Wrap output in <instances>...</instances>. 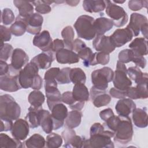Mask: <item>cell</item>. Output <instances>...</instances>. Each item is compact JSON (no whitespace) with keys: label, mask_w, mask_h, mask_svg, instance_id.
Segmentation results:
<instances>
[{"label":"cell","mask_w":148,"mask_h":148,"mask_svg":"<svg viewBox=\"0 0 148 148\" xmlns=\"http://www.w3.org/2000/svg\"><path fill=\"white\" fill-rule=\"evenodd\" d=\"M90 137L86 139L83 147L113 148L114 147L111 138L114 137V132L106 130L99 123H94L90 130Z\"/></svg>","instance_id":"obj_1"},{"label":"cell","mask_w":148,"mask_h":148,"mask_svg":"<svg viewBox=\"0 0 148 148\" xmlns=\"http://www.w3.org/2000/svg\"><path fill=\"white\" fill-rule=\"evenodd\" d=\"M21 114L20 105L9 94H4L0 97V117L3 119L16 120Z\"/></svg>","instance_id":"obj_2"},{"label":"cell","mask_w":148,"mask_h":148,"mask_svg":"<svg viewBox=\"0 0 148 148\" xmlns=\"http://www.w3.org/2000/svg\"><path fill=\"white\" fill-rule=\"evenodd\" d=\"M94 20L92 17L88 15H82L77 18L73 27L79 38L90 40L96 36Z\"/></svg>","instance_id":"obj_3"},{"label":"cell","mask_w":148,"mask_h":148,"mask_svg":"<svg viewBox=\"0 0 148 148\" xmlns=\"http://www.w3.org/2000/svg\"><path fill=\"white\" fill-rule=\"evenodd\" d=\"M133 127L129 116L121 117L114 132V141L123 145L129 143L133 136Z\"/></svg>","instance_id":"obj_4"},{"label":"cell","mask_w":148,"mask_h":148,"mask_svg":"<svg viewBox=\"0 0 148 148\" xmlns=\"http://www.w3.org/2000/svg\"><path fill=\"white\" fill-rule=\"evenodd\" d=\"M113 71L109 67L105 66L98 69L91 73V82L93 87L100 90L105 91L108 87V83L113 80Z\"/></svg>","instance_id":"obj_5"},{"label":"cell","mask_w":148,"mask_h":148,"mask_svg":"<svg viewBox=\"0 0 148 148\" xmlns=\"http://www.w3.org/2000/svg\"><path fill=\"white\" fill-rule=\"evenodd\" d=\"M106 13L117 27H123L128 21V16L121 6L114 4L112 1H105Z\"/></svg>","instance_id":"obj_6"},{"label":"cell","mask_w":148,"mask_h":148,"mask_svg":"<svg viewBox=\"0 0 148 148\" xmlns=\"http://www.w3.org/2000/svg\"><path fill=\"white\" fill-rule=\"evenodd\" d=\"M20 71L14 69L10 65L8 72L0 76L1 90L7 92H14L22 88L19 82Z\"/></svg>","instance_id":"obj_7"},{"label":"cell","mask_w":148,"mask_h":148,"mask_svg":"<svg viewBox=\"0 0 148 148\" xmlns=\"http://www.w3.org/2000/svg\"><path fill=\"white\" fill-rule=\"evenodd\" d=\"M112 81L114 87L121 90H126L131 86L132 83L127 76V68L125 64L117 61L116 69L114 72Z\"/></svg>","instance_id":"obj_8"},{"label":"cell","mask_w":148,"mask_h":148,"mask_svg":"<svg viewBox=\"0 0 148 148\" xmlns=\"http://www.w3.org/2000/svg\"><path fill=\"white\" fill-rule=\"evenodd\" d=\"M39 68L32 62H28L19 72V82L23 88H31L34 79L38 75Z\"/></svg>","instance_id":"obj_9"},{"label":"cell","mask_w":148,"mask_h":148,"mask_svg":"<svg viewBox=\"0 0 148 148\" xmlns=\"http://www.w3.org/2000/svg\"><path fill=\"white\" fill-rule=\"evenodd\" d=\"M58 83L56 80H45V90L47 98V103L51 110L53 107L59 103H61L62 95L57 88Z\"/></svg>","instance_id":"obj_10"},{"label":"cell","mask_w":148,"mask_h":148,"mask_svg":"<svg viewBox=\"0 0 148 148\" xmlns=\"http://www.w3.org/2000/svg\"><path fill=\"white\" fill-rule=\"evenodd\" d=\"M61 135L64 140V147H83L86 140L84 136L76 135L73 130L68 127L62 132Z\"/></svg>","instance_id":"obj_11"},{"label":"cell","mask_w":148,"mask_h":148,"mask_svg":"<svg viewBox=\"0 0 148 148\" xmlns=\"http://www.w3.org/2000/svg\"><path fill=\"white\" fill-rule=\"evenodd\" d=\"M17 18L23 20L27 25V32L32 35H37L40 32L43 18L39 13H35L28 17H23L19 15Z\"/></svg>","instance_id":"obj_12"},{"label":"cell","mask_w":148,"mask_h":148,"mask_svg":"<svg viewBox=\"0 0 148 148\" xmlns=\"http://www.w3.org/2000/svg\"><path fill=\"white\" fill-rule=\"evenodd\" d=\"M51 111L54 123V130H57L64 124V121L68 114V109L65 105L59 103L55 105Z\"/></svg>","instance_id":"obj_13"},{"label":"cell","mask_w":148,"mask_h":148,"mask_svg":"<svg viewBox=\"0 0 148 148\" xmlns=\"http://www.w3.org/2000/svg\"><path fill=\"white\" fill-rule=\"evenodd\" d=\"M134 35L132 32L127 27L116 29L110 36L111 40L115 47H120L131 41Z\"/></svg>","instance_id":"obj_14"},{"label":"cell","mask_w":148,"mask_h":148,"mask_svg":"<svg viewBox=\"0 0 148 148\" xmlns=\"http://www.w3.org/2000/svg\"><path fill=\"white\" fill-rule=\"evenodd\" d=\"M92 46L96 51L108 54L113 52L116 49L110 37L104 35H96L92 41Z\"/></svg>","instance_id":"obj_15"},{"label":"cell","mask_w":148,"mask_h":148,"mask_svg":"<svg viewBox=\"0 0 148 148\" xmlns=\"http://www.w3.org/2000/svg\"><path fill=\"white\" fill-rule=\"evenodd\" d=\"M29 125L26 120L18 119L12 125L10 130L11 134L14 138L20 140H24L27 138L29 134Z\"/></svg>","instance_id":"obj_16"},{"label":"cell","mask_w":148,"mask_h":148,"mask_svg":"<svg viewBox=\"0 0 148 148\" xmlns=\"http://www.w3.org/2000/svg\"><path fill=\"white\" fill-rule=\"evenodd\" d=\"M90 98L92 103L96 108L106 106L111 101V96L106 93V90H100L93 86L90 89Z\"/></svg>","instance_id":"obj_17"},{"label":"cell","mask_w":148,"mask_h":148,"mask_svg":"<svg viewBox=\"0 0 148 148\" xmlns=\"http://www.w3.org/2000/svg\"><path fill=\"white\" fill-rule=\"evenodd\" d=\"M32 43L42 51H47L51 50L53 41L49 32L44 30L34 36Z\"/></svg>","instance_id":"obj_18"},{"label":"cell","mask_w":148,"mask_h":148,"mask_svg":"<svg viewBox=\"0 0 148 148\" xmlns=\"http://www.w3.org/2000/svg\"><path fill=\"white\" fill-rule=\"evenodd\" d=\"M56 58V53L52 50L42 51L41 53L35 56L31 62L35 64L39 69H46L51 66L52 62Z\"/></svg>","instance_id":"obj_19"},{"label":"cell","mask_w":148,"mask_h":148,"mask_svg":"<svg viewBox=\"0 0 148 148\" xmlns=\"http://www.w3.org/2000/svg\"><path fill=\"white\" fill-rule=\"evenodd\" d=\"M148 23L147 17L138 13H133L131 14L130 23L127 26L132 32L133 35L137 36L139 35L142 27L145 24Z\"/></svg>","instance_id":"obj_20"},{"label":"cell","mask_w":148,"mask_h":148,"mask_svg":"<svg viewBox=\"0 0 148 148\" xmlns=\"http://www.w3.org/2000/svg\"><path fill=\"white\" fill-rule=\"evenodd\" d=\"M29 61V57L27 53L20 48L14 49L11 58L10 65L14 69L20 71L24 66H25Z\"/></svg>","instance_id":"obj_21"},{"label":"cell","mask_w":148,"mask_h":148,"mask_svg":"<svg viewBox=\"0 0 148 148\" xmlns=\"http://www.w3.org/2000/svg\"><path fill=\"white\" fill-rule=\"evenodd\" d=\"M56 58L57 61L61 64H72L79 62V57L75 52L65 48L56 52Z\"/></svg>","instance_id":"obj_22"},{"label":"cell","mask_w":148,"mask_h":148,"mask_svg":"<svg viewBox=\"0 0 148 148\" xmlns=\"http://www.w3.org/2000/svg\"><path fill=\"white\" fill-rule=\"evenodd\" d=\"M136 108L135 103L130 98L120 99L115 106V109L119 116L128 117Z\"/></svg>","instance_id":"obj_23"},{"label":"cell","mask_w":148,"mask_h":148,"mask_svg":"<svg viewBox=\"0 0 148 148\" xmlns=\"http://www.w3.org/2000/svg\"><path fill=\"white\" fill-rule=\"evenodd\" d=\"M113 26V23L110 18L100 17L94 20V27L96 35H104L105 32L110 30Z\"/></svg>","instance_id":"obj_24"},{"label":"cell","mask_w":148,"mask_h":148,"mask_svg":"<svg viewBox=\"0 0 148 148\" xmlns=\"http://www.w3.org/2000/svg\"><path fill=\"white\" fill-rule=\"evenodd\" d=\"M40 125L46 134H50L54 130L53 120L50 113L41 108L40 110Z\"/></svg>","instance_id":"obj_25"},{"label":"cell","mask_w":148,"mask_h":148,"mask_svg":"<svg viewBox=\"0 0 148 148\" xmlns=\"http://www.w3.org/2000/svg\"><path fill=\"white\" fill-rule=\"evenodd\" d=\"M72 94L73 98L78 102H86L89 100L90 93L84 84H75Z\"/></svg>","instance_id":"obj_26"},{"label":"cell","mask_w":148,"mask_h":148,"mask_svg":"<svg viewBox=\"0 0 148 148\" xmlns=\"http://www.w3.org/2000/svg\"><path fill=\"white\" fill-rule=\"evenodd\" d=\"M146 108H135L132 112V120L135 126L145 128L147 126V113Z\"/></svg>","instance_id":"obj_27"},{"label":"cell","mask_w":148,"mask_h":148,"mask_svg":"<svg viewBox=\"0 0 148 148\" xmlns=\"http://www.w3.org/2000/svg\"><path fill=\"white\" fill-rule=\"evenodd\" d=\"M83 8L86 12L88 13L101 12L106 8L105 1L84 0L83 2Z\"/></svg>","instance_id":"obj_28"},{"label":"cell","mask_w":148,"mask_h":148,"mask_svg":"<svg viewBox=\"0 0 148 148\" xmlns=\"http://www.w3.org/2000/svg\"><path fill=\"white\" fill-rule=\"evenodd\" d=\"M42 108H35L31 106L28 108V112L25 116V120L27 121L31 128H35L40 125V110Z\"/></svg>","instance_id":"obj_29"},{"label":"cell","mask_w":148,"mask_h":148,"mask_svg":"<svg viewBox=\"0 0 148 148\" xmlns=\"http://www.w3.org/2000/svg\"><path fill=\"white\" fill-rule=\"evenodd\" d=\"M13 3L18 10L19 16L23 17H28L34 13V6L32 1L14 0Z\"/></svg>","instance_id":"obj_30"},{"label":"cell","mask_w":148,"mask_h":148,"mask_svg":"<svg viewBox=\"0 0 148 148\" xmlns=\"http://www.w3.org/2000/svg\"><path fill=\"white\" fill-rule=\"evenodd\" d=\"M147 39L145 38H136L129 45V47L133 51L138 53L142 56L147 54Z\"/></svg>","instance_id":"obj_31"},{"label":"cell","mask_w":148,"mask_h":148,"mask_svg":"<svg viewBox=\"0 0 148 148\" xmlns=\"http://www.w3.org/2000/svg\"><path fill=\"white\" fill-rule=\"evenodd\" d=\"M82 116L83 114L80 110H73L68 112L65 120L66 127L72 129L77 127L80 124Z\"/></svg>","instance_id":"obj_32"},{"label":"cell","mask_w":148,"mask_h":148,"mask_svg":"<svg viewBox=\"0 0 148 148\" xmlns=\"http://www.w3.org/2000/svg\"><path fill=\"white\" fill-rule=\"evenodd\" d=\"M23 146L20 140L11 138L8 135L1 133L0 134V147L1 148H21Z\"/></svg>","instance_id":"obj_33"},{"label":"cell","mask_w":148,"mask_h":148,"mask_svg":"<svg viewBox=\"0 0 148 148\" xmlns=\"http://www.w3.org/2000/svg\"><path fill=\"white\" fill-rule=\"evenodd\" d=\"M62 102L68 105L71 109L76 110H81L85 104V102L76 101L73 98L72 92L71 91H66L62 94Z\"/></svg>","instance_id":"obj_34"},{"label":"cell","mask_w":148,"mask_h":148,"mask_svg":"<svg viewBox=\"0 0 148 148\" xmlns=\"http://www.w3.org/2000/svg\"><path fill=\"white\" fill-rule=\"evenodd\" d=\"M61 36L64 43V48L73 51V42L75 33L71 26L65 27L61 31Z\"/></svg>","instance_id":"obj_35"},{"label":"cell","mask_w":148,"mask_h":148,"mask_svg":"<svg viewBox=\"0 0 148 148\" xmlns=\"http://www.w3.org/2000/svg\"><path fill=\"white\" fill-rule=\"evenodd\" d=\"M25 146L28 148H42L46 146V140L39 134H34L24 142Z\"/></svg>","instance_id":"obj_36"},{"label":"cell","mask_w":148,"mask_h":148,"mask_svg":"<svg viewBox=\"0 0 148 148\" xmlns=\"http://www.w3.org/2000/svg\"><path fill=\"white\" fill-rule=\"evenodd\" d=\"M127 74L129 77L133 80L136 84L148 79L147 73H143L137 66H131L127 69Z\"/></svg>","instance_id":"obj_37"},{"label":"cell","mask_w":148,"mask_h":148,"mask_svg":"<svg viewBox=\"0 0 148 148\" xmlns=\"http://www.w3.org/2000/svg\"><path fill=\"white\" fill-rule=\"evenodd\" d=\"M28 100L31 106L35 108H40L45 102V97L41 91L34 90L29 93Z\"/></svg>","instance_id":"obj_38"},{"label":"cell","mask_w":148,"mask_h":148,"mask_svg":"<svg viewBox=\"0 0 148 148\" xmlns=\"http://www.w3.org/2000/svg\"><path fill=\"white\" fill-rule=\"evenodd\" d=\"M69 78L71 82L73 84H84L86 80V76L84 72L80 68H73L69 72Z\"/></svg>","instance_id":"obj_39"},{"label":"cell","mask_w":148,"mask_h":148,"mask_svg":"<svg viewBox=\"0 0 148 148\" xmlns=\"http://www.w3.org/2000/svg\"><path fill=\"white\" fill-rule=\"evenodd\" d=\"M10 30L13 35L20 36L23 35L27 31V25L23 20L16 17L15 22L11 25Z\"/></svg>","instance_id":"obj_40"},{"label":"cell","mask_w":148,"mask_h":148,"mask_svg":"<svg viewBox=\"0 0 148 148\" xmlns=\"http://www.w3.org/2000/svg\"><path fill=\"white\" fill-rule=\"evenodd\" d=\"M62 143V136L58 134L51 132L46 136V147L48 148H58Z\"/></svg>","instance_id":"obj_41"},{"label":"cell","mask_w":148,"mask_h":148,"mask_svg":"<svg viewBox=\"0 0 148 148\" xmlns=\"http://www.w3.org/2000/svg\"><path fill=\"white\" fill-rule=\"evenodd\" d=\"M54 2L51 1H32V4L35 7V10L40 14H47L51 11L50 4Z\"/></svg>","instance_id":"obj_42"},{"label":"cell","mask_w":148,"mask_h":148,"mask_svg":"<svg viewBox=\"0 0 148 148\" xmlns=\"http://www.w3.org/2000/svg\"><path fill=\"white\" fill-rule=\"evenodd\" d=\"M77 54L79 58L83 60V63L84 66L88 67L91 65L94 53L90 47L86 46L77 52Z\"/></svg>","instance_id":"obj_43"},{"label":"cell","mask_w":148,"mask_h":148,"mask_svg":"<svg viewBox=\"0 0 148 148\" xmlns=\"http://www.w3.org/2000/svg\"><path fill=\"white\" fill-rule=\"evenodd\" d=\"M109 54L104 52H95L93 54V57L91 63V65L94 66L98 64L105 65L109 63Z\"/></svg>","instance_id":"obj_44"},{"label":"cell","mask_w":148,"mask_h":148,"mask_svg":"<svg viewBox=\"0 0 148 148\" xmlns=\"http://www.w3.org/2000/svg\"><path fill=\"white\" fill-rule=\"evenodd\" d=\"M71 69V68L69 67H65L60 69L56 78V80L58 83L60 84H68L71 82L69 78V72Z\"/></svg>","instance_id":"obj_45"},{"label":"cell","mask_w":148,"mask_h":148,"mask_svg":"<svg viewBox=\"0 0 148 148\" xmlns=\"http://www.w3.org/2000/svg\"><path fill=\"white\" fill-rule=\"evenodd\" d=\"M16 20L13 11L9 8H4L1 11V23L5 25L11 24Z\"/></svg>","instance_id":"obj_46"},{"label":"cell","mask_w":148,"mask_h":148,"mask_svg":"<svg viewBox=\"0 0 148 148\" xmlns=\"http://www.w3.org/2000/svg\"><path fill=\"white\" fill-rule=\"evenodd\" d=\"M130 61H132L135 64L136 66L143 69L145 68L147 63L146 58L143 56L132 50L130 56Z\"/></svg>","instance_id":"obj_47"},{"label":"cell","mask_w":148,"mask_h":148,"mask_svg":"<svg viewBox=\"0 0 148 148\" xmlns=\"http://www.w3.org/2000/svg\"><path fill=\"white\" fill-rule=\"evenodd\" d=\"M13 50V47L9 43H3V45H1L0 60L4 61H7L10 56L12 55Z\"/></svg>","instance_id":"obj_48"},{"label":"cell","mask_w":148,"mask_h":148,"mask_svg":"<svg viewBox=\"0 0 148 148\" xmlns=\"http://www.w3.org/2000/svg\"><path fill=\"white\" fill-rule=\"evenodd\" d=\"M147 1L142 0H131L128 1V8L133 11H138L140 10L142 8H147Z\"/></svg>","instance_id":"obj_49"},{"label":"cell","mask_w":148,"mask_h":148,"mask_svg":"<svg viewBox=\"0 0 148 148\" xmlns=\"http://www.w3.org/2000/svg\"><path fill=\"white\" fill-rule=\"evenodd\" d=\"M120 120V116H116L114 114L109 117L106 121L104 125L107 127L110 131L115 132L117 126Z\"/></svg>","instance_id":"obj_50"},{"label":"cell","mask_w":148,"mask_h":148,"mask_svg":"<svg viewBox=\"0 0 148 148\" xmlns=\"http://www.w3.org/2000/svg\"><path fill=\"white\" fill-rule=\"evenodd\" d=\"M0 30H1V45H3L4 42L9 41L11 39L12 33L10 32V28L6 27L3 25H0Z\"/></svg>","instance_id":"obj_51"},{"label":"cell","mask_w":148,"mask_h":148,"mask_svg":"<svg viewBox=\"0 0 148 148\" xmlns=\"http://www.w3.org/2000/svg\"><path fill=\"white\" fill-rule=\"evenodd\" d=\"M131 50L126 49L121 50L119 53V61L122 63L125 64L128 63L130 61V56H131Z\"/></svg>","instance_id":"obj_52"},{"label":"cell","mask_w":148,"mask_h":148,"mask_svg":"<svg viewBox=\"0 0 148 148\" xmlns=\"http://www.w3.org/2000/svg\"><path fill=\"white\" fill-rule=\"evenodd\" d=\"M60 71V69L58 67H56V68L54 67V68H51L49 69L45 73L44 80H56V78L57 75L58 74Z\"/></svg>","instance_id":"obj_53"},{"label":"cell","mask_w":148,"mask_h":148,"mask_svg":"<svg viewBox=\"0 0 148 148\" xmlns=\"http://www.w3.org/2000/svg\"><path fill=\"white\" fill-rule=\"evenodd\" d=\"M109 95L114 98L123 99L127 97L126 90H121L115 87H112L109 90Z\"/></svg>","instance_id":"obj_54"},{"label":"cell","mask_w":148,"mask_h":148,"mask_svg":"<svg viewBox=\"0 0 148 148\" xmlns=\"http://www.w3.org/2000/svg\"><path fill=\"white\" fill-rule=\"evenodd\" d=\"M127 97L131 99H141L140 93L136 87H130L126 90Z\"/></svg>","instance_id":"obj_55"},{"label":"cell","mask_w":148,"mask_h":148,"mask_svg":"<svg viewBox=\"0 0 148 148\" xmlns=\"http://www.w3.org/2000/svg\"><path fill=\"white\" fill-rule=\"evenodd\" d=\"M1 131H8L11 130L12 125L13 124V121L7 119H1Z\"/></svg>","instance_id":"obj_56"},{"label":"cell","mask_w":148,"mask_h":148,"mask_svg":"<svg viewBox=\"0 0 148 148\" xmlns=\"http://www.w3.org/2000/svg\"><path fill=\"white\" fill-rule=\"evenodd\" d=\"M64 48V43L63 40L56 39L53 41L51 50L54 53H56L58 50Z\"/></svg>","instance_id":"obj_57"},{"label":"cell","mask_w":148,"mask_h":148,"mask_svg":"<svg viewBox=\"0 0 148 148\" xmlns=\"http://www.w3.org/2000/svg\"><path fill=\"white\" fill-rule=\"evenodd\" d=\"M99 117L100 118L104 121L105 122L112 116L114 115V113L112 109L110 108H107L105 109L102 110L99 112Z\"/></svg>","instance_id":"obj_58"},{"label":"cell","mask_w":148,"mask_h":148,"mask_svg":"<svg viewBox=\"0 0 148 148\" xmlns=\"http://www.w3.org/2000/svg\"><path fill=\"white\" fill-rule=\"evenodd\" d=\"M86 43L79 38L75 39L73 42V51L77 53L83 48L86 47Z\"/></svg>","instance_id":"obj_59"},{"label":"cell","mask_w":148,"mask_h":148,"mask_svg":"<svg viewBox=\"0 0 148 148\" xmlns=\"http://www.w3.org/2000/svg\"><path fill=\"white\" fill-rule=\"evenodd\" d=\"M42 84H43L42 78L40 77V75H37L35 76L34 79V82H33L31 88L35 90H38L42 88Z\"/></svg>","instance_id":"obj_60"},{"label":"cell","mask_w":148,"mask_h":148,"mask_svg":"<svg viewBox=\"0 0 148 148\" xmlns=\"http://www.w3.org/2000/svg\"><path fill=\"white\" fill-rule=\"evenodd\" d=\"M10 68V65H8L5 61L0 60V76H3L6 74Z\"/></svg>","instance_id":"obj_61"},{"label":"cell","mask_w":148,"mask_h":148,"mask_svg":"<svg viewBox=\"0 0 148 148\" xmlns=\"http://www.w3.org/2000/svg\"><path fill=\"white\" fill-rule=\"evenodd\" d=\"M147 25H148V23L145 24L140 29V31L142 32V35H143L145 38L146 39H147Z\"/></svg>","instance_id":"obj_62"},{"label":"cell","mask_w":148,"mask_h":148,"mask_svg":"<svg viewBox=\"0 0 148 148\" xmlns=\"http://www.w3.org/2000/svg\"><path fill=\"white\" fill-rule=\"evenodd\" d=\"M65 2L69 6H76L80 2V1H65Z\"/></svg>","instance_id":"obj_63"},{"label":"cell","mask_w":148,"mask_h":148,"mask_svg":"<svg viewBox=\"0 0 148 148\" xmlns=\"http://www.w3.org/2000/svg\"><path fill=\"white\" fill-rule=\"evenodd\" d=\"M113 3H123L124 2H125V1H112Z\"/></svg>","instance_id":"obj_64"}]
</instances>
